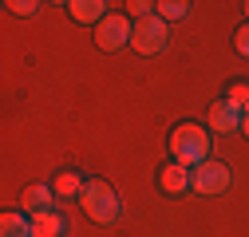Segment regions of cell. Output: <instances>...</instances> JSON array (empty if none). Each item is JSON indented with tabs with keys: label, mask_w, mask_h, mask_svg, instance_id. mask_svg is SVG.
<instances>
[{
	"label": "cell",
	"mask_w": 249,
	"mask_h": 237,
	"mask_svg": "<svg viewBox=\"0 0 249 237\" xmlns=\"http://www.w3.org/2000/svg\"><path fill=\"white\" fill-rule=\"evenodd\" d=\"M241 131H245V138H249V111H245V118H241Z\"/></svg>",
	"instance_id": "cell-18"
},
{
	"label": "cell",
	"mask_w": 249,
	"mask_h": 237,
	"mask_svg": "<svg viewBox=\"0 0 249 237\" xmlns=\"http://www.w3.org/2000/svg\"><path fill=\"white\" fill-rule=\"evenodd\" d=\"M241 118H245V111H241V107H233L230 99L210 103V127H213V131H222V135L241 131Z\"/></svg>",
	"instance_id": "cell-7"
},
{
	"label": "cell",
	"mask_w": 249,
	"mask_h": 237,
	"mask_svg": "<svg viewBox=\"0 0 249 237\" xmlns=\"http://www.w3.org/2000/svg\"><path fill=\"white\" fill-rule=\"evenodd\" d=\"M233 48H237V51H241V55L249 59V20H245V24L237 28V36H233Z\"/></svg>",
	"instance_id": "cell-16"
},
{
	"label": "cell",
	"mask_w": 249,
	"mask_h": 237,
	"mask_svg": "<svg viewBox=\"0 0 249 237\" xmlns=\"http://www.w3.org/2000/svg\"><path fill=\"white\" fill-rule=\"evenodd\" d=\"M226 99H230L233 107H241V111H249V79H233V83L226 87Z\"/></svg>",
	"instance_id": "cell-14"
},
{
	"label": "cell",
	"mask_w": 249,
	"mask_h": 237,
	"mask_svg": "<svg viewBox=\"0 0 249 237\" xmlns=\"http://www.w3.org/2000/svg\"><path fill=\"white\" fill-rule=\"evenodd\" d=\"M170 158L182 162V166H190V170L210 162V135H206V127H198V123L174 127L170 131Z\"/></svg>",
	"instance_id": "cell-1"
},
{
	"label": "cell",
	"mask_w": 249,
	"mask_h": 237,
	"mask_svg": "<svg viewBox=\"0 0 249 237\" xmlns=\"http://www.w3.org/2000/svg\"><path fill=\"white\" fill-rule=\"evenodd\" d=\"M131 48L142 51V55H154L166 48V20L154 12L146 20H135V32H131Z\"/></svg>",
	"instance_id": "cell-3"
},
{
	"label": "cell",
	"mask_w": 249,
	"mask_h": 237,
	"mask_svg": "<svg viewBox=\"0 0 249 237\" xmlns=\"http://www.w3.org/2000/svg\"><path fill=\"white\" fill-rule=\"evenodd\" d=\"M194 190H198V194H206V198L230 190V166L213 162V158H210V162H202V166H194Z\"/></svg>",
	"instance_id": "cell-5"
},
{
	"label": "cell",
	"mask_w": 249,
	"mask_h": 237,
	"mask_svg": "<svg viewBox=\"0 0 249 237\" xmlns=\"http://www.w3.org/2000/svg\"><path fill=\"white\" fill-rule=\"evenodd\" d=\"M0 237H32V218L24 210H8L0 218Z\"/></svg>",
	"instance_id": "cell-10"
},
{
	"label": "cell",
	"mask_w": 249,
	"mask_h": 237,
	"mask_svg": "<svg viewBox=\"0 0 249 237\" xmlns=\"http://www.w3.org/2000/svg\"><path fill=\"white\" fill-rule=\"evenodd\" d=\"M150 8H154V4H146V0H131V4H127V12H131L135 20H146V16H154Z\"/></svg>",
	"instance_id": "cell-17"
},
{
	"label": "cell",
	"mask_w": 249,
	"mask_h": 237,
	"mask_svg": "<svg viewBox=\"0 0 249 237\" xmlns=\"http://www.w3.org/2000/svg\"><path fill=\"white\" fill-rule=\"evenodd\" d=\"M4 8H12L16 16H36V8H40V4H36V0H8Z\"/></svg>",
	"instance_id": "cell-15"
},
{
	"label": "cell",
	"mask_w": 249,
	"mask_h": 237,
	"mask_svg": "<svg viewBox=\"0 0 249 237\" xmlns=\"http://www.w3.org/2000/svg\"><path fill=\"white\" fill-rule=\"evenodd\" d=\"M131 32H135V24H131L127 16L111 12V16L95 28V44H99L103 51H119V48H127V44H131Z\"/></svg>",
	"instance_id": "cell-4"
},
{
	"label": "cell",
	"mask_w": 249,
	"mask_h": 237,
	"mask_svg": "<svg viewBox=\"0 0 249 237\" xmlns=\"http://www.w3.org/2000/svg\"><path fill=\"white\" fill-rule=\"evenodd\" d=\"M64 229H68V221L59 218L55 210H48V214H36V218H32V237H64Z\"/></svg>",
	"instance_id": "cell-11"
},
{
	"label": "cell",
	"mask_w": 249,
	"mask_h": 237,
	"mask_svg": "<svg viewBox=\"0 0 249 237\" xmlns=\"http://www.w3.org/2000/svg\"><path fill=\"white\" fill-rule=\"evenodd\" d=\"M52 202H55V190L44 186V182H36V186H28V190L20 194V210L36 218V214H48V210H52Z\"/></svg>",
	"instance_id": "cell-8"
},
{
	"label": "cell",
	"mask_w": 249,
	"mask_h": 237,
	"mask_svg": "<svg viewBox=\"0 0 249 237\" xmlns=\"http://www.w3.org/2000/svg\"><path fill=\"white\" fill-rule=\"evenodd\" d=\"M79 205L87 210V218L99 221V225H115V221L123 218V202H119V194H115L107 182H99V178H87V182H83Z\"/></svg>",
	"instance_id": "cell-2"
},
{
	"label": "cell",
	"mask_w": 249,
	"mask_h": 237,
	"mask_svg": "<svg viewBox=\"0 0 249 237\" xmlns=\"http://www.w3.org/2000/svg\"><path fill=\"white\" fill-rule=\"evenodd\" d=\"M154 12H159V16L170 24V20H186L190 4H186V0H162V4H154Z\"/></svg>",
	"instance_id": "cell-13"
},
{
	"label": "cell",
	"mask_w": 249,
	"mask_h": 237,
	"mask_svg": "<svg viewBox=\"0 0 249 237\" xmlns=\"http://www.w3.org/2000/svg\"><path fill=\"white\" fill-rule=\"evenodd\" d=\"M55 198H79L83 194V178L75 170H64V174H55Z\"/></svg>",
	"instance_id": "cell-12"
},
{
	"label": "cell",
	"mask_w": 249,
	"mask_h": 237,
	"mask_svg": "<svg viewBox=\"0 0 249 237\" xmlns=\"http://www.w3.org/2000/svg\"><path fill=\"white\" fill-rule=\"evenodd\" d=\"M68 16L75 20V24H103L111 12H107V4H103V0H71V4H68Z\"/></svg>",
	"instance_id": "cell-9"
},
{
	"label": "cell",
	"mask_w": 249,
	"mask_h": 237,
	"mask_svg": "<svg viewBox=\"0 0 249 237\" xmlns=\"http://www.w3.org/2000/svg\"><path fill=\"white\" fill-rule=\"evenodd\" d=\"M159 186H162V194H170V198H182L186 190H194V170L170 158V166H162V174H159Z\"/></svg>",
	"instance_id": "cell-6"
}]
</instances>
